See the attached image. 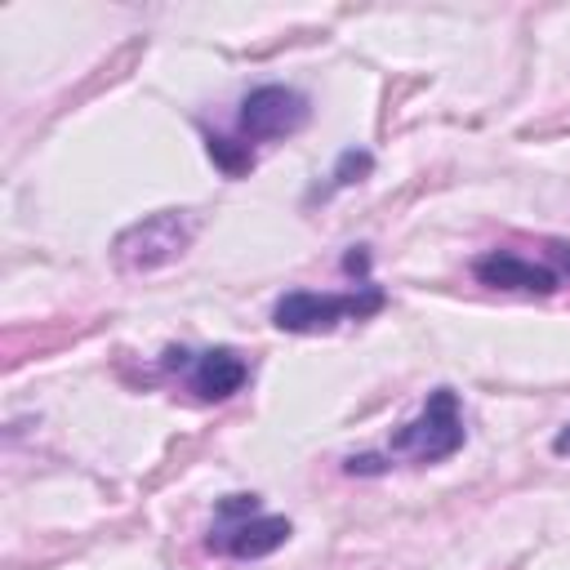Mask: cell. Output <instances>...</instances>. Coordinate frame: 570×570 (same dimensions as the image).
<instances>
[{"instance_id":"cell-1","label":"cell","mask_w":570,"mask_h":570,"mask_svg":"<svg viewBox=\"0 0 570 570\" xmlns=\"http://www.w3.org/2000/svg\"><path fill=\"white\" fill-rule=\"evenodd\" d=\"M289 534H294L289 517L263 512L258 494H223L218 508H214V525L205 534V548L223 552V557H236V561H254V557H267V552L285 548Z\"/></svg>"},{"instance_id":"cell-2","label":"cell","mask_w":570,"mask_h":570,"mask_svg":"<svg viewBox=\"0 0 570 570\" xmlns=\"http://www.w3.org/2000/svg\"><path fill=\"white\" fill-rule=\"evenodd\" d=\"M387 307V294L379 285H356V289H343V294H321V289H289L276 307H272V321L276 330L285 334H321V330H334L338 321H365L374 312Z\"/></svg>"},{"instance_id":"cell-3","label":"cell","mask_w":570,"mask_h":570,"mask_svg":"<svg viewBox=\"0 0 570 570\" xmlns=\"http://www.w3.org/2000/svg\"><path fill=\"white\" fill-rule=\"evenodd\" d=\"M463 436L468 432H463V410H459L454 387H432L423 410L392 432L387 454H405L414 463H441L463 445Z\"/></svg>"},{"instance_id":"cell-4","label":"cell","mask_w":570,"mask_h":570,"mask_svg":"<svg viewBox=\"0 0 570 570\" xmlns=\"http://www.w3.org/2000/svg\"><path fill=\"white\" fill-rule=\"evenodd\" d=\"M191 240V218L183 209H160L142 223H134L129 232H120L116 240V263L129 272H151L169 258H178Z\"/></svg>"},{"instance_id":"cell-5","label":"cell","mask_w":570,"mask_h":570,"mask_svg":"<svg viewBox=\"0 0 570 570\" xmlns=\"http://www.w3.org/2000/svg\"><path fill=\"white\" fill-rule=\"evenodd\" d=\"M472 276L490 289H521V294H557L570 281V245H557V263H534L512 249H490L472 263Z\"/></svg>"},{"instance_id":"cell-6","label":"cell","mask_w":570,"mask_h":570,"mask_svg":"<svg viewBox=\"0 0 570 570\" xmlns=\"http://www.w3.org/2000/svg\"><path fill=\"white\" fill-rule=\"evenodd\" d=\"M307 120H312V107H307V98H303L298 89H289V85H258V89H249L245 102H240V116H236L245 142L289 138V134H298Z\"/></svg>"},{"instance_id":"cell-7","label":"cell","mask_w":570,"mask_h":570,"mask_svg":"<svg viewBox=\"0 0 570 570\" xmlns=\"http://www.w3.org/2000/svg\"><path fill=\"white\" fill-rule=\"evenodd\" d=\"M165 365H187V387L200 396V401H227L245 387L249 379V365L240 352L232 347H205V352H165Z\"/></svg>"},{"instance_id":"cell-8","label":"cell","mask_w":570,"mask_h":570,"mask_svg":"<svg viewBox=\"0 0 570 570\" xmlns=\"http://www.w3.org/2000/svg\"><path fill=\"white\" fill-rule=\"evenodd\" d=\"M205 151H209V160H214L227 178H240V174H249V169H254V147H249V142H240V138L209 134V138H205Z\"/></svg>"},{"instance_id":"cell-9","label":"cell","mask_w":570,"mask_h":570,"mask_svg":"<svg viewBox=\"0 0 570 570\" xmlns=\"http://www.w3.org/2000/svg\"><path fill=\"white\" fill-rule=\"evenodd\" d=\"M370 169H374V156L361 151V147H347V151L338 156L334 174H330V187H352V183H361Z\"/></svg>"},{"instance_id":"cell-10","label":"cell","mask_w":570,"mask_h":570,"mask_svg":"<svg viewBox=\"0 0 570 570\" xmlns=\"http://www.w3.org/2000/svg\"><path fill=\"white\" fill-rule=\"evenodd\" d=\"M552 450H557V454H570V423H566V428L557 432V441H552Z\"/></svg>"}]
</instances>
